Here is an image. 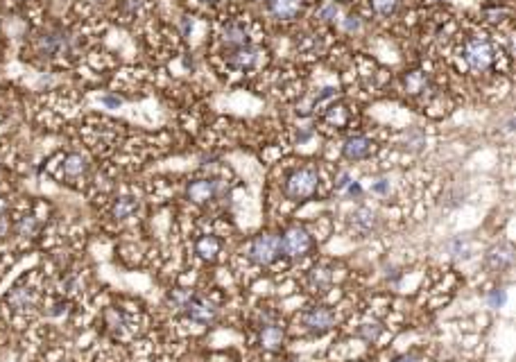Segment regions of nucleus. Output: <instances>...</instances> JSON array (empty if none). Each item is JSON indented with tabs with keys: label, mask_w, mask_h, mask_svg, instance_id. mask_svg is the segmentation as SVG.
Listing matches in <instances>:
<instances>
[{
	"label": "nucleus",
	"mask_w": 516,
	"mask_h": 362,
	"mask_svg": "<svg viewBox=\"0 0 516 362\" xmlns=\"http://www.w3.org/2000/svg\"><path fill=\"white\" fill-rule=\"evenodd\" d=\"M462 59L471 73H487L496 61V48L485 35H471L462 44Z\"/></svg>",
	"instance_id": "f257e3e1"
},
{
	"label": "nucleus",
	"mask_w": 516,
	"mask_h": 362,
	"mask_svg": "<svg viewBox=\"0 0 516 362\" xmlns=\"http://www.w3.org/2000/svg\"><path fill=\"white\" fill-rule=\"evenodd\" d=\"M317 188H319L317 168L304 166V168L293 170V173L285 177L283 193L288 195V199H293V201H304V199L313 197L317 193Z\"/></svg>",
	"instance_id": "f03ea898"
},
{
	"label": "nucleus",
	"mask_w": 516,
	"mask_h": 362,
	"mask_svg": "<svg viewBox=\"0 0 516 362\" xmlns=\"http://www.w3.org/2000/svg\"><path fill=\"white\" fill-rule=\"evenodd\" d=\"M179 311L195 324H213L215 319H218V306H215L209 297L195 294V292H184Z\"/></svg>",
	"instance_id": "7ed1b4c3"
},
{
	"label": "nucleus",
	"mask_w": 516,
	"mask_h": 362,
	"mask_svg": "<svg viewBox=\"0 0 516 362\" xmlns=\"http://www.w3.org/2000/svg\"><path fill=\"white\" fill-rule=\"evenodd\" d=\"M278 256H281V238L276 233H261L256 236L250 244V261L261 265H272Z\"/></svg>",
	"instance_id": "20e7f679"
},
{
	"label": "nucleus",
	"mask_w": 516,
	"mask_h": 362,
	"mask_svg": "<svg viewBox=\"0 0 516 362\" xmlns=\"http://www.w3.org/2000/svg\"><path fill=\"white\" fill-rule=\"evenodd\" d=\"M278 238H281V254L293 256V258L306 256V254L310 251V247H313V238H310V233L299 225L288 227L283 231V236H278Z\"/></svg>",
	"instance_id": "39448f33"
},
{
	"label": "nucleus",
	"mask_w": 516,
	"mask_h": 362,
	"mask_svg": "<svg viewBox=\"0 0 516 362\" xmlns=\"http://www.w3.org/2000/svg\"><path fill=\"white\" fill-rule=\"evenodd\" d=\"M301 326L313 335H324L336 326V315L326 306H308L301 313Z\"/></svg>",
	"instance_id": "423d86ee"
},
{
	"label": "nucleus",
	"mask_w": 516,
	"mask_h": 362,
	"mask_svg": "<svg viewBox=\"0 0 516 362\" xmlns=\"http://www.w3.org/2000/svg\"><path fill=\"white\" fill-rule=\"evenodd\" d=\"M70 37L61 30H50L43 32V35L37 39V52L46 59H55L70 52Z\"/></svg>",
	"instance_id": "0eeeda50"
},
{
	"label": "nucleus",
	"mask_w": 516,
	"mask_h": 362,
	"mask_svg": "<svg viewBox=\"0 0 516 362\" xmlns=\"http://www.w3.org/2000/svg\"><path fill=\"white\" fill-rule=\"evenodd\" d=\"M220 193H222L220 179H192L186 188L188 199L195 201V204H209V201L218 199Z\"/></svg>",
	"instance_id": "6e6552de"
},
{
	"label": "nucleus",
	"mask_w": 516,
	"mask_h": 362,
	"mask_svg": "<svg viewBox=\"0 0 516 362\" xmlns=\"http://www.w3.org/2000/svg\"><path fill=\"white\" fill-rule=\"evenodd\" d=\"M374 152H376V143L369 136H362V134L349 136L342 145V154L347 161H364V158L374 156Z\"/></svg>",
	"instance_id": "1a4fd4ad"
},
{
	"label": "nucleus",
	"mask_w": 516,
	"mask_h": 362,
	"mask_svg": "<svg viewBox=\"0 0 516 362\" xmlns=\"http://www.w3.org/2000/svg\"><path fill=\"white\" fill-rule=\"evenodd\" d=\"M258 59H261V50L254 46H240V48H231L224 55V61L229 63L231 68L235 70H250L254 68Z\"/></svg>",
	"instance_id": "9d476101"
},
{
	"label": "nucleus",
	"mask_w": 516,
	"mask_h": 362,
	"mask_svg": "<svg viewBox=\"0 0 516 362\" xmlns=\"http://www.w3.org/2000/svg\"><path fill=\"white\" fill-rule=\"evenodd\" d=\"M283 339H285L283 326L276 319H272V315H267L261 326V347L265 351H278L283 347Z\"/></svg>",
	"instance_id": "9b49d317"
},
{
	"label": "nucleus",
	"mask_w": 516,
	"mask_h": 362,
	"mask_svg": "<svg viewBox=\"0 0 516 362\" xmlns=\"http://www.w3.org/2000/svg\"><path fill=\"white\" fill-rule=\"evenodd\" d=\"M351 229L358 233V236H371V233L379 229V216L367 208V206H358L351 213Z\"/></svg>",
	"instance_id": "f8f14e48"
},
{
	"label": "nucleus",
	"mask_w": 516,
	"mask_h": 362,
	"mask_svg": "<svg viewBox=\"0 0 516 362\" xmlns=\"http://www.w3.org/2000/svg\"><path fill=\"white\" fill-rule=\"evenodd\" d=\"M267 12L278 20H293L304 9V0H265Z\"/></svg>",
	"instance_id": "ddd939ff"
},
{
	"label": "nucleus",
	"mask_w": 516,
	"mask_h": 362,
	"mask_svg": "<svg viewBox=\"0 0 516 362\" xmlns=\"http://www.w3.org/2000/svg\"><path fill=\"white\" fill-rule=\"evenodd\" d=\"M220 39L229 50L240 48V46H250V32H247V27L240 23V20H231V23L224 25L220 32Z\"/></svg>",
	"instance_id": "4468645a"
},
{
	"label": "nucleus",
	"mask_w": 516,
	"mask_h": 362,
	"mask_svg": "<svg viewBox=\"0 0 516 362\" xmlns=\"http://www.w3.org/2000/svg\"><path fill=\"white\" fill-rule=\"evenodd\" d=\"M512 263H514L512 244H498V247L489 249L487 258H485V265H487L491 272H505V270H510Z\"/></svg>",
	"instance_id": "2eb2a0df"
},
{
	"label": "nucleus",
	"mask_w": 516,
	"mask_h": 362,
	"mask_svg": "<svg viewBox=\"0 0 516 362\" xmlns=\"http://www.w3.org/2000/svg\"><path fill=\"white\" fill-rule=\"evenodd\" d=\"M37 301H39V294L25 285H16L14 290H9V294H7V304L12 306L14 311H30V308L37 306Z\"/></svg>",
	"instance_id": "dca6fc26"
},
{
	"label": "nucleus",
	"mask_w": 516,
	"mask_h": 362,
	"mask_svg": "<svg viewBox=\"0 0 516 362\" xmlns=\"http://www.w3.org/2000/svg\"><path fill=\"white\" fill-rule=\"evenodd\" d=\"M349 120H351V111H349V106L344 102L331 104L328 109L324 111V123L328 127H333V130H344V127L349 125Z\"/></svg>",
	"instance_id": "f3484780"
},
{
	"label": "nucleus",
	"mask_w": 516,
	"mask_h": 362,
	"mask_svg": "<svg viewBox=\"0 0 516 362\" xmlns=\"http://www.w3.org/2000/svg\"><path fill=\"white\" fill-rule=\"evenodd\" d=\"M89 173V161L82 156V154H66L63 156V177L75 181V179H82Z\"/></svg>",
	"instance_id": "a211bd4d"
},
{
	"label": "nucleus",
	"mask_w": 516,
	"mask_h": 362,
	"mask_svg": "<svg viewBox=\"0 0 516 362\" xmlns=\"http://www.w3.org/2000/svg\"><path fill=\"white\" fill-rule=\"evenodd\" d=\"M308 290L310 292H326L333 283V274L326 268H313L308 272Z\"/></svg>",
	"instance_id": "6ab92c4d"
},
{
	"label": "nucleus",
	"mask_w": 516,
	"mask_h": 362,
	"mask_svg": "<svg viewBox=\"0 0 516 362\" xmlns=\"http://www.w3.org/2000/svg\"><path fill=\"white\" fill-rule=\"evenodd\" d=\"M403 87H405V91L410 93V95H422V93H426V89L430 87V80L426 75V70H410V73H405Z\"/></svg>",
	"instance_id": "aec40b11"
},
{
	"label": "nucleus",
	"mask_w": 516,
	"mask_h": 362,
	"mask_svg": "<svg viewBox=\"0 0 516 362\" xmlns=\"http://www.w3.org/2000/svg\"><path fill=\"white\" fill-rule=\"evenodd\" d=\"M195 254H197L202 261L213 263L215 258L220 256V240L215 238V236H202L195 242Z\"/></svg>",
	"instance_id": "412c9836"
},
{
	"label": "nucleus",
	"mask_w": 516,
	"mask_h": 362,
	"mask_svg": "<svg viewBox=\"0 0 516 362\" xmlns=\"http://www.w3.org/2000/svg\"><path fill=\"white\" fill-rule=\"evenodd\" d=\"M138 199L136 197H118L116 201H113V206H111V216L116 218V220H129L132 216H136L138 213Z\"/></svg>",
	"instance_id": "4be33fe9"
},
{
	"label": "nucleus",
	"mask_w": 516,
	"mask_h": 362,
	"mask_svg": "<svg viewBox=\"0 0 516 362\" xmlns=\"http://www.w3.org/2000/svg\"><path fill=\"white\" fill-rule=\"evenodd\" d=\"M104 324H106V328H109L111 333L121 335L125 331V326H127V317H125L123 311H118V308H106V311H104Z\"/></svg>",
	"instance_id": "5701e85b"
},
{
	"label": "nucleus",
	"mask_w": 516,
	"mask_h": 362,
	"mask_svg": "<svg viewBox=\"0 0 516 362\" xmlns=\"http://www.w3.org/2000/svg\"><path fill=\"white\" fill-rule=\"evenodd\" d=\"M41 225H39V220L35 216H23L18 220V225H16V233L20 238H35L37 233H39Z\"/></svg>",
	"instance_id": "b1692460"
},
{
	"label": "nucleus",
	"mask_w": 516,
	"mask_h": 362,
	"mask_svg": "<svg viewBox=\"0 0 516 362\" xmlns=\"http://www.w3.org/2000/svg\"><path fill=\"white\" fill-rule=\"evenodd\" d=\"M356 335L360 339H364V342H376L381 335H383V326L379 322H367V324H360L358 326V331Z\"/></svg>",
	"instance_id": "393cba45"
},
{
	"label": "nucleus",
	"mask_w": 516,
	"mask_h": 362,
	"mask_svg": "<svg viewBox=\"0 0 516 362\" xmlns=\"http://www.w3.org/2000/svg\"><path fill=\"white\" fill-rule=\"evenodd\" d=\"M369 5L379 16H392L399 9L401 0H369Z\"/></svg>",
	"instance_id": "a878e982"
},
{
	"label": "nucleus",
	"mask_w": 516,
	"mask_h": 362,
	"mask_svg": "<svg viewBox=\"0 0 516 362\" xmlns=\"http://www.w3.org/2000/svg\"><path fill=\"white\" fill-rule=\"evenodd\" d=\"M446 249H448V254H450V256H453V258H469V242H467V240H462V238L448 240Z\"/></svg>",
	"instance_id": "bb28decb"
},
{
	"label": "nucleus",
	"mask_w": 516,
	"mask_h": 362,
	"mask_svg": "<svg viewBox=\"0 0 516 362\" xmlns=\"http://www.w3.org/2000/svg\"><path fill=\"white\" fill-rule=\"evenodd\" d=\"M505 301H508V294H505V290H500V287H496V290H491L487 294V304L489 308H503Z\"/></svg>",
	"instance_id": "cd10ccee"
},
{
	"label": "nucleus",
	"mask_w": 516,
	"mask_h": 362,
	"mask_svg": "<svg viewBox=\"0 0 516 362\" xmlns=\"http://www.w3.org/2000/svg\"><path fill=\"white\" fill-rule=\"evenodd\" d=\"M371 193L376 195H390V181L387 179H376L371 184Z\"/></svg>",
	"instance_id": "c85d7f7f"
},
{
	"label": "nucleus",
	"mask_w": 516,
	"mask_h": 362,
	"mask_svg": "<svg viewBox=\"0 0 516 362\" xmlns=\"http://www.w3.org/2000/svg\"><path fill=\"white\" fill-rule=\"evenodd\" d=\"M347 195H349V197H356V199H360V197H362V188H360V184H356V181H351L349 188H347Z\"/></svg>",
	"instance_id": "c756f323"
},
{
	"label": "nucleus",
	"mask_w": 516,
	"mask_h": 362,
	"mask_svg": "<svg viewBox=\"0 0 516 362\" xmlns=\"http://www.w3.org/2000/svg\"><path fill=\"white\" fill-rule=\"evenodd\" d=\"M349 184H351V177H349L347 173H342L340 179H338V184H336V190H347Z\"/></svg>",
	"instance_id": "7c9ffc66"
},
{
	"label": "nucleus",
	"mask_w": 516,
	"mask_h": 362,
	"mask_svg": "<svg viewBox=\"0 0 516 362\" xmlns=\"http://www.w3.org/2000/svg\"><path fill=\"white\" fill-rule=\"evenodd\" d=\"M347 30H349V32L360 30V20H358V16H349V20H347Z\"/></svg>",
	"instance_id": "2f4dec72"
},
{
	"label": "nucleus",
	"mask_w": 516,
	"mask_h": 362,
	"mask_svg": "<svg viewBox=\"0 0 516 362\" xmlns=\"http://www.w3.org/2000/svg\"><path fill=\"white\" fill-rule=\"evenodd\" d=\"M61 313H66V304H63V301H59V304H55V306H52L50 315H61Z\"/></svg>",
	"instance_id": "473e14b6"
},
{
	"label": "nucleus",
	"mask_w": 516,
	"mask_h": 362,
	"mask_svg": "<svg viewBox=\"0 0 516 362\" xmlns=\"http://www.w3.org/2000/svg\"><path fill=\"white\" fill-rule=\"evenodd\" d=\"M394 362H419V358L412 356V354H405V356H399Z\"/></svg>",
	"instance_id": "72a5a7b5"
},
{
	"label": "nucleus",
	"mask_w": 516,
	"mask_h": 362,
	"mask_svg": "<svg viewBox=\"0 0 516 362\" xmlns=\"http://www.w3.org/2000/svg\"><path fill=\"white\" fill-rule=\"evenodd\" d=\"M102 102L109 104V106H118V104H121V100H118V98H109V95H106V98H102Z\"/></svg>",
	"instance_id": "f704fd0d"
},
{
	"label": "nucleus",
	"mask_w": 516,
	"mask_h": 362,
	"mask_svg": "<svg viewBox=\"0 0 516 362\" xmlns=\"http://www.w3.org/2000/svg\"><path fill=\"white\" fill-rule=\"evenodd\" d=\"M5 233H7V220H5L3 216H0V238H3Z\"/></svg>",
	"instance_id": "c9c22d12"
},
{
	"label": "nucleus",
	"mask_w": 516,
	"mask_h": 362,
	"mask_svg": "<svg viewBox=\"0 0 516 362\" xmlns=\"http://www.w3.org/2000/svg\"><path fill=\"white\" fill-rule=\"evenodd\" d=\"M199 3H209L211 5V3H218V0H199Z\"/></svg>",
	"instance_id": "e433bc0d"
},
{
	"label": "nucleus",
	"mask_w": 516,
	"mask_h": 362,
	"mask_svg": "<svg viewBox=\"0 0 516 362\" xmlns=\"http://www.w3.org/2000/svg\"><path fill=\"white\" fill-rule=\"evenodd\" d=\"M89 3H100V0H89Z\"/></svg>",
	"instance_id": "4c0bfd02"
}]
</instances>
